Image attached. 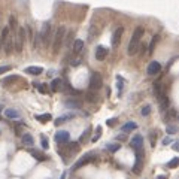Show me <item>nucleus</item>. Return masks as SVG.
Here are the masks:
<instances>
[{
	"mask_svg": "<svg viewBox=\"0 0 179 179\" xmlns=\"http://www.w3.org/2000/svg\"><path fill=\"white\" fill-rule=\"evenodd\" d=\"M143 29L142 27H137L136 30H134L133 36H131V40L128 43V48H127V54L128 55H136L137 51L140 49V40L143 37Z\"/></svg>",
	"mask_w": 179,
	"mask_h": 179,
	"instance_id": "1",
	"label": "nucleus"
},
{
	"mask_svg": "<svg viewBox=\"0 0 179 179\" xmlns=\"http://www.w3.org/2000/svg\"><path fill=\"white\" fill-rule=\"evenodd\" d=\"M64 37H66V27L64 26H60L54 34V42H52V52L54 54H58L60 52V48L63 47L64 43Z\"/></svg>",
	"mask_w": 179,
	"mask_h": 179,
	"instance_id": "2",
	"label": "nucleus"
},
{
	"mask_svg": "<svg viewBox=\"0 0 179 179\" xmlns=\"http://www.w3.org/2000/svg\"><path fill=\"white\" fill-rule=\"evenodd\" d=\"M79 151V143H64V145H61V146H58V154L63 157V158L66 160V157L67 155H75L76 152Z\"/></svg>",
	"mask_w": 179,
	"mask_h": 179,
	"instance_id": "3",
	"label": "nucleus"
},
{
	"mask_svg": "<svg viewBox=\"0 0 179 179\" xmlns=\"http://www.w3.org/2000/svg\"><path fill=\"white\" fill-rule=\"evenodd\" d=\"M94 160H96V155H94L93 152H88V154H85L82 158H79V160L75 163V166L72 167V170L76 172V170H79L81 167H84V166H87V164H90V163H93Z\"/></svg>",
	"mask_w": 179,
	"mask_h": 179,
	"instance_id": "4",
	"label": "nucleus"
},
{
	"mask_svg": "<svg viewBox=\"0 0 179 179\" xmlns=\"http://www.w3.org/2000/svg\"><path fill=\"white\" fill-rule=\"evenodd\" d=\"M103 85V79H102V75L97 73V72H93L91 76H90V90L91 91H97L100 90Z\"/></svg>",
	"mask_w": 179,
	"mask_h": 179,
	"instance_id": "5",
	"label": "nucleus"
},
{
	"mask_svg": "<svg viewBox=\"0 0 179 179\" xmlns=\"http://www.w3.org/2000/svg\"><path fill=\"white\" fill-rule=\"evenodd\" d=\"M39 37H40V40H42L43 45H49V42H51V24H49V22H45V24L42 26Z\"/></svg>",
	"mask_w": 179,
	"mask_h": 179,
	"instance_id": "6",
	"label": "nucleus"
},
{
	"mask_svg": "<svg viewBox=\"0 0 179 179\" xmlns=\"http://www.w3.org/2000/svg\"><path fill=\"white\" fill-rule=\"evenodd\" d=\"M24 40H26V30L24 29H18L16 32V37H15V42H14V48L16 52H21L22 51V45H24Z\"/></svg>",
	"mask_w": 179,
	"mask_h": 179,
	"instance_id": "7",
	"label": "nucleus"
},
{
	"mask_svg": "<svg viewBox=\"0 0 179 179\" xmlns=\"http://www.w3.org/2000/svg\"><path fill=\"white\" fill-rule=\"evenodd\" d=\"M142 167H143V149H137L136 151V163L133 166V173L139 175Z\"/></svg>",
	"mask_w": 179,
	"mask_h": 179,
	"instance_id": "8",
	"label": "nucleus"
},
{
	"mask_svg": "<svg viewBox=\"0 0 179 179\" xmlns=\"http://www.w3.org/2000/svg\"><path fill=\"white\" fill-rule=\"evenodd\" d=\"M69 140H70V134L67 133V131L61 130V131H57V133H55V142H57V143L64 145V143H67Z\"/></svg>",
	"mask_w": 179,
	"mask_h": 179,
	"instance_id": "9",
	"label": "nucleus"
},
{
	"mask_svg": "<svg viewBox=\"0 0 179 179\" xmlns=\"http://www.w3.org/2000/svg\"><path fill=\"white\" fill-rule=\"evenodd\" d=\"M160 70H161V64H160L158 61H151L149 66H148V69H146L148 75H151V76L160 73Z\"/></svg>",
	"mask_w": 179,
	"mask_h": 179,
	"instance_id": "10",
	"label": "nucleus"
},
{
	"mask_svg": "<svg viewBox=\"0 0 179 179\" xmlns=\"http://www.w3.org/2000/svg\"><path fill=\"white\" fill-rule=\"evenodd\" d=\"M107 48H105L103 45H99V47L96 48V52H94V55H96V60H99V61H103L106 57H107Z\"/></svg>",
	"mask_w": 179,
	"mask_h": 179,
	"instance_id": "11",
	"label": "nucleus"
},
{
	"mask_svg": "<svg viewBox=\"0 0 179 179\" xmlns=\"http://www.w3.org/2000/svg\"><path fill=\"white\" fill-rule=\"evenodd\" d=\"M122 33H124V27L120 26V27L114 32V36H112V47H118V43H120V40H121Z\"/></svg>",
	"mask_w": 179,
	"mask_h": 179,
	"instance_id": "12",
	"label": "nucleus"
},
{
	"mask_svg": "<svg viewBox=\"0 0 179 179\" xmlns=\"http://www.w3.org/2000/svg\"><path fill=\"white\" fill-rule=\"evenodd\" d=\"M131 148H134L136 151L143 148V137L140 136V134H136V136H133V139H131Z\"/></svg>",
	"mask_w": 179,
	"mask_h": 179,
	"instance_id": "13",
	"label": "nucleus"
},
{
	"mask_svg": "<svg viewBox=\"0 0 179 179\" xmlns=\"http://www.w3.org/2000/svg\"><path fill=\"white\" fill-rule=\"evenodd\" d=\"M5 117H6V118H9V120H18V118L21 117V114H19V110L9 107V109H6V110H5Z\"/></svg>",
	"mask_w": 179,
	"mask_h": 179,
	"instance_id": "14",
	"label": "nucleus"
},
{
	"mask_svg": "<svg viewBox=\"0 0 179 179\" xmlns=\"http://www.w3.org/2000/svg\"><path fill=\"white\" fill-rule=\"evenodd\" d=\"M43 72V69L40 66H30V67H27L26 69V73H29V75H33V76H37V75H40Z\"/></svg>",
	"mask_w": 179,
	"mask_h": 179,
	"instance_id": "15",
	"label": "nucleus"
},
{
	"mask_svg": "<svg viewBox=\"0 0 179 179\" xmlns=\"http://www.w3.org/2000/svg\"><path fill=\"white\" fill-rule=\"evenodd\" d=\"M137 128V124L134 122V121H128V122H125L122 127H121V130H122V133H130V131H133V130H136Z\"/></svg>",
	"mask_w": 179,
	"mask_h": 179,
	"instance_id": "16",
	"label": "nucleus"
},
{
	"mask_svg": "<svg viewBox=\"0 0 179 179\" xmlns=\"http://www.w3.org/2000/svg\"><path fill=\"white\" fill-rule=\"evenodd\" d=\"M61 87H63V81H61L60 78L52 79V82H51V91H52V93H57L58 90H61Z\"/></svg>",
	"mask_w": 179,
	"mask_h": 179,
	"instance_id": "17",
	"label": "nucleus"
},
{
	"mask_svg": "<svg viewBox=\"0 0 179 179\" xmlns=\"http://www.w3.org/2000/svg\"><path fill=\"white\" fill-rule=\"evenodd\" d=\"M30 154H32L33 158H36L37 161H45L47 160V155H45L43 152H40V151H37V149H32Z\"/></svg>",
	"mask_w": 179,
	"mask_h": 179,
	"instance_id": "18",
	"label": "nucleus"
},
{
	"mask_svg": "<svg viewBox=\"0 0 179 179\" xmlns=\"http://www.w3.org/2000/svg\"><path fill=\"white\" fill-rule=\"evenodd\" d=\"M75 115L73 114H66V115H63V117H58L54 122H55V125H60V124H64V122H67L69 120H72Z\"/></svg>",
	"mask_w": 179,
	"mask_h": 179,
	"instance_id": "19",
	"label": "nucleus"
},
{
	"mask_svg": "<svg viewBox=\"0 0 179 179\" xmlns=\"http://www.w3.org/2000/svg\"><path fill=\"white\" fill-rule=\"evenodd\" d=\"M154 94H155V97H157V99H158L161 94H164L163 85H161L160 82H155V84H154Z\"/></svg>",
	"mask_w": 179,
	"mask_h": 179,
	"instance_id": "20",
	"label": "nucleus"
},
{
	"mask_svg": "<svg viewBox=\"0 0 179 179\" xmlns=\"http://www.w3.org/2000/svg\"><path fill=\"white\" fill-rule=\"evenodd\" d=\"M22 143L27 145V146H32L34 143V139L30 133H26V134H22Z\"/></svg>",
	"mask_w": 179,
	"mask_h": 179,
	"instance_id": "21",
	"label": "nucleus"
},
{
	"mask_svg": "<svg viewBox=\"0 0 179 179\" xmlns=\"http://www.w3.org/2000/svg\"><path fill=\"white\" fill-rule=\"evenodd\" d=\"M158 100H160V106H161V110H166V109L169 107V97H167L166 94H161V96L158 97Z\"/></svg>",
	"mask_w": 179,
	"mask_h": 179,
	"instance_id": "22",
	"label": "nucleus"
},
{
	"mask_svg": "<svg viewBox=\"0 0 179 179\" xmlns=\"http://www.w3.org/2000/svg\"><path fill=\"white\" fill-rule=\"evenodd\" d=\"M34 118H36L39 122H42V124H45V122H48V121H51V120H52L51 114H42V115H36Z\"/></svg>",
	"mask_w": 179,
	"mask_h": 179,
	"instance_id": "23",
	"label": "nucleus"
},
{
	"mask_svg": "<svg viewBox=\"0 0 179 179\" xmlns=\"http://www.w3.org/2000/svg\"><path fill=\"white\" fill-rule=\"evenodd\" d=\"M84 40H81V39H76L75 42H73V51L75 52H81L82 49H84Z\"/></svg>",
	"mask_w": 179,
	"mask_h": 179,
	"instance_id": "24",
	"label": "nucleus"
},
{
	"mask_svg": "<svg viewBox=\"0 0 179 179\" xmlns=\"http://www.w3.org/2000/svg\"><path fill=\"white\" fill-rule=\"evenodd\" d=\"M3 48H5V52L9 55V54L12 52V48H14V42H12V39H8V40L3 43Z\"/></svg>",
	"mask_w": 179,
	"mask_h": 179,
	"instance_id": "25",
	"label": "nucleus"
},
{
	"mask_svg": "<svg viewBox=\"0 0 179 179\" xmlns=\"http://www.w3.org/2000/svg\"><path fill=\"white\" fill-rule=\"evenodd\" d=\"M8 39H9V29L5 27V29L2 30V34H0V42H2V45H3Z\"/></svg>",
	"mask_w": 179,
	"mask_h": 179,
	"instance_id": "26",
	"label": "nucleus"
},
{
	"mask_svg": "<svg viewBox=\"0 0 179 179\" xmlns=\"http://www.w3.org/2000/svg\"><path fill=\"white\" fill-rule=\"evenodd\" d=\"M90 134H91V127L87 128V130H85V133H82V134H81V137H79V143L87 142V139L90 137Z\"/></svg>",
	"mask_w": 179,
	"mask_h": 179,
	"instance_id": "27",
	"label": "nucleus"
},
{
	"mask_svg": "<svg viewBox=\"0 0 179 179\" xmlns=\"http://www.w3.org/2000/svg\"><path fill=\"white\" fill-rule=\"evenodd\" d=\"M66 106L67 107H72V109H79L81 107V103L76 102V100H66Z\"/></svg>",
	"mask_w": 179,
	"mask_h": 179,
	"instance_id": "28",
	"label": "nucleus"
},
{
	"mask_svg": "<svg viewBox=\"0 0 179 179\" xmlns=\"http://www.w3.org/2000/svg\"><path fill=\"white\" fill-rule=\"evenodd\" d=\"M120 148H121L120 143H109V145H106V149L109 152H117V151H120Z\"/></svg>",
	"mask_w": 179,
	"mask_h": 179,
	"instance_id": "29",
	"label": "nucleus"
},
{
	"mask_svg": "<svg viewBox=\"0 0 179 179\" xmlns=\"http://www.w3.org/2000/svg\"><path fill=\"white\" fill-rule=\"evenodd\" d=\"M158 42V36H154L151 43H149V47H148V54H152L154 52V48H155V43Z\"/></svg>",
	"mask_w": 179,
	"mask_h": 179,
	"instance_id": "30",
	"label": "nucleus"
},
{
	"mask_svg": "<svg viewBox=\"0 0 179 179\" xmlns=\"http://www.w3.org/2000/svg\"><path fill=\"white\" fill-rule=\"evenodd\" d=\"M102 131H103V130H102V127L99 125V127L96 128V133H94V136L91 137V142H97V140L102 137Z\"/></svg>",
	"mask_w": 179,
	"mask_h": 179,
	"instance_id": "31",
	"label": "nucleus"
},
{
	"mask_svg": "<svg viewBox=\"0 0 179 179\" xmlns=\"http://www.w3.org/2000/svg\"><path fill=\"white\" fill-rule=\"evenodd\" d=\"M40 143H42V149H48L49 148V143H48V139L45 134H42L40 136Z\"/></svg>",
	"mask_w": 179,
	"mask_h": 179,
	"instance_id": "32",
	"label": "nucleus"
},
{
	"mask_svg": "<svg viewBox=\"0 0 179 179\" xmlns=\"http://www.w3.org/2000/svg\"><path fill=\"white\" fill-rule=\"evenodd\" d=\"M178 164H179V158H178V157H175V158H172V160L167 163V166H169L170 169H176Z\"/></svg>",
	"mask_w": 179,
	"mask_h": 179,
	"instance_id": "33",
	"label": "nucleus"
},
{
	"mask_svg": "<svg viewBox=\"0 0 179 179\" xmlns=\"http://www.w3.org/2000/svg\"><path fill=\"white\" fill-rule=\"evenodd\" d=\"M34 85L37 87V90H39L42 94H47V93H48V87L45 85V84H34Z\"/></svg>",
	"mask_w": 179,
	"mask_h": 179,
	"instance_id": "34",
	"label": "nucleus"
},
{
	"mask_svg": "<svg viewBox=\"0 0 179 179\" xmlns=\"http://www.w3.org/2000/svg\"><path fill=\"white\" fill-rule=\"evenodd\" d=\"M140 114H142V117H148V115L151 114V106H149V105H145V106L142 107V110H140Z\"/></svg>",
	"mask_w": 179,
	"mask_h": 179,
	"instance_id": "35",
	"label": "nucleus"
},
{
	"mask_svg": "<svg viewBox=\"0 0 179 179\" xmlns=\"http://www.w3.org/2000/svg\"><path fill=\"white\" fill-rule=\"evenodd\" d=\"M117 87H118V91L121 93L122 88H124V79L121 76H117Z\"/></svg>",
	"mask_w": 179,
	"mask_h": 179,
	"instance_id": "36",
	"label": "nucleus"
},
{
	"mask_svg": "<svg viewBox=\"0 0 179 179\" xmlns=\"http://www.w3.org/2000/svg\"><path fill=\"white\" fill-rule=\"evenodd\" d=\"M39 45H40V37H39V33H36V34L33 36V47L37 48Z\"/></svg>",
	"mask_w": 179,
	"mask_h": 179,
	"instance_id": "37",
	"label": "nucleus"
},
{
	"mask_svg": "<svg viewBox=\"0 0 179 179\" xmlns=\"http://www.w3.org/2000/svg\"><path fill=\"white\" fill-rule=\"evenodd\" d=\"M8 29H16V18L15 16H11L9 18V27Z\"/></svg>",
	"mask_w": 179,
	"mask_h": 179,
	"instance_id": "38",
	"label": "nucleus"
},
{
	"mask_svg": "<svg viewBox=\"0 0 179 179\" xmlns=\"http://www.w3.org/2000/svg\"><path fill=\"white\" fill-rule=\"evenodd\" d=\"M96 99H97V96H96L93 91H90V93L87 94V100H88V102H96Z\"/></svg>",
	"mask_w": 179,
	"mask_h": 179,
	"instance_id": "39",
	"label": "nucleus"
},
{
	"mask_svg": "<svg viewBox=\"0 0 179 179\" xmlns=\"http://www.w3.org/2000/svg\"><path fill=\"white\" fill-rule=\"evenodd\" d=\"M155 136H157L155 131H151V133H149V139H151V146H152V148L155 146Z\"/></svg>",
	"mask_w": 179,
	"mask_h": 179,
	"instance_id": "40",
	"label": "nucleus"
},
{
	"mask_svg": "<svg viewBox=\"0 0 179 179\" xmlns=\"http://www.w3.org/2000/svg\"><path fill=\"white\" fill-rule=\"evenodd\" d=\"M166 130H167V133H169V134H176V131H178V128H176L175 125H167V128H166Z\"/></svg>",
	"mask_w": 179,
	"mask_h": 179,
	"instance_id": "41",
	"label": "nucleus"
},
{
	"mask_svg": "<svg viewBox=\"0 0 179 179\" xmlns=\"http://www.w3.org/2000/svg\"><path fill=\"white\" fill-rule=\"evenodd\" d=\"M72 37H73V32H69L67 37H64V39H66V45H67V47H70V40H72Z\"/></svg>",
	"mask_w": 179,
	"mask_h": 179,
	"instance_id": "42",
	"label": "nucleus"
},
{
	"mask_svg": "<svg viewBox=\"0 0 179 179\" xmlns=\"http://www.w3.org/2000/svg\"><path fill=\"white\" fill-rule=\"evenodd\" d=\"M11 70V66H0V75H3Z\"/></svg>",
	"mask_w": 179,
	"mask_h": 179,
	"instance_id": "43",
	"label": "nucleus"
},
{
	"mask_svg": "<svg viewBox=\"0 0 179 179\" xmlns=\"http://www.w3.org/2000/svg\"><path fill=\"white\" fill-rule=\"evenodd\" d=\"M106 124H107L109 127H112V125H115V124H117V118H112V120H107V121H106Z\"/></svg>",
	"mask_w": 179,
	"mask_h": 179,
	"instance_id": "44",
	"label": "nucleus"
},
{
	"mask_svg": "<svg viewBox=\"0 0 179 179\" xmlns=\"http://www.w3.org/2000/svg\"><path fill=\"white\" fill-rule=\"evenodd\" d=\"M15 79H18V76H15V75H14V76H9V78H6L3 82H5V84H8V82H14Z\"/></svg>",
	"mask_w": 179,
	"mask_h": 179,
	"instance_id": "45",
	"label": "nucleus"
},
{
	"mask_svg": "<svg viewBox=\"0 0 179 179\" xmlns=\"http://www.w3.org/2000/svg\"><path fill=\"white\" fill-rule=\"evenodd\" d=\"M170 143H172V139H170V137H164V139H163V145H164V146H167V145H170Z\"/></svg>",
	"mask_w": 179,
	"mask_h": 179,
	"instance_id": "46",
	"label": "nucleus"
},
{
	"mask_svg": "<svg viewBox=\"0 0 179 179\" xmlns=\"http://www.w3.org/2000/svg\"><path fill=\"white\" fill-rule=\"evenodd\" d=\"M169 115H170V118H173V120H175V118H176V110H175V109H170Z\"/></svg>",
	"mask_w": 179,
	"mask_h": 179,
	"instance_id": "47",
	"label": "nucleus"
},
{
	"mask_svg": "<svg viewBox=\"0 0 179 179\" xmlns=\"http://www.w3.org/2000/svg\"><path fill=\"white\" fill-rule=\"evenodd\" d=\"M117 139H118V140H124V139H125V136H124V134H121V136H118Z\"/></svg>",
	"mask_w": 179,
	"mask_h": 179,
	"instance_id": "48",
	"label": "nucleus"
},
{
	"mask_svg": "<svg viewBox=\"0 0 179 179\" xmlns=\"http://www.w3.org/2000/svg\"><path fill=\"white\" fill-rule=\"evenodd\" d=\"M157 179H167V176H164V175H161V176H158Z\"/></svg>",
	"mask_w": 179,
	"mask_h": 179,
	"instance_id": "49",
	"label": "nucleus"
},
{
	"mask_svg": "<svg viewBox=\"0 0 179 179\" xmlns=\"http://www.w3.org/2000/svg\"><path fill=\"white\" fill-rule=\"evenodd\" d=\"M2 107H3V106H2V105H0V110H2Z\"/></svg>",
	"mask_w": 179,
	"mask_h": 179,
	"instance_id": "50",
	"label": "nucleus"
}]
</instances>
